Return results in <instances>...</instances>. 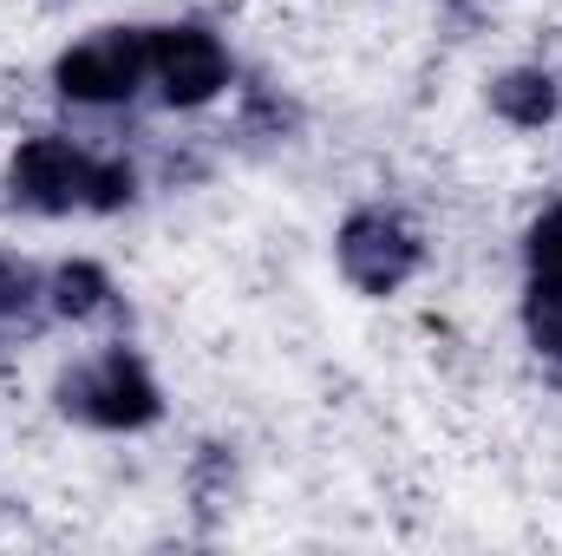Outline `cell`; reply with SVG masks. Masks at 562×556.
Here are the masks:
<instances>
[{"label": "cell", "instance_id": "1", "mask_svg": "<svg viewBox=\"0 0 562 556\" xmlns=\"http://www.w3.org/2000/svg\"><path fill=\"white\" fill-rule=\"evenodd\" d=\"M144 73H150V33H99V40H79L53 79L79 105H112L138 92Z\"/></svg>", "mask_w": 562, "mask_h": 556}, {"label": "cell", "instance_id": "2", "mask_svg": "<svg viewBox=\"0 0 562 556\" xmlns=\"http://www.w3.org/2000/svg\"><path fill=\"white\" fill-rule=\"evenodd\" d=\"M59 400H66V413L92 419V425H112V432L157 419V387H150V374H144L132 354H105V360L79 367L59 387Z\"/></svg>", "mask_w": 562, "mask_h": 556}, {"label": "cell", "instance_id": "3", "mask_svg": "<svg viewBox=\"0 0 562 556\" xmlns=\"http://www.w3.org/2000/svg\"><path fill=\"white\" fill-rule=\"evenodd\" d=\"M150 79L170 105H210L229 86V53L203 26H157L150 33Z\"/></svg>", "mask_w": 562, "mask_h": 556}, {"label": "cell", "instance_id": "4", "mask_svg": "<svg viewBox=\"0 0 562 556\" xmlns=\"http://www.w3.org/2000/svg\"><path fill=\"white\" fill-rule=\"evenodd\" d=\"M340 269L360 281L367 294H393L400 281L419 269V243H413V230H406L400 216L360 210V216H347V230H340Z\"/></svg>", "mask_w": 562, "mask_h": 556}, {"label": "cell", "instance_id": "5", "mask_svg": "<svg viewBox=\"0 0 562 556\" xmlns=\"http://www.w3.org/2000/svg\"><path fill=\"white\" fill-rule=\"evenodd\" d=\"M92 170H99V157L72 151L66 138H33L13 157V197L33 210H72L92 197Z\"/></svg>", "mask_w": 562, "mask_h": 556}, {"label": "cell", "instance_id": "6", "mask_svg": "<svg viewBox=\"0 0 562 556\" xmlns=\"http://www.w3.org/2000/svg\"><path fill=\"white\" fill-rule=\"evenodd\" d=\"M491 105L510 119V125H550L557 119V79L550 73H504L491 86Z\"/></svg>", "mask_w": 562, "mask_h": 556}, {"label": "cell", "instance_id": "7", "mask_svg": "<svg viewBox=\"0 0 562 556\" xmlns=\"http://www.w3.org/2000/svg\"><path fill=\"white\" fill-rule=\"evenodd\" d=\"M524 321H530L537 354H543V360L562 374V288L537 281V288H530V301H524Z\"/></svg>", "mask_w": 562, "mask_h": 556}, {"label": "cell", "instance_id": "8", "mask_svg": "<svg viewBox=\"0 0 562 556\" xmlns=\"http://www.w3.org/2000/svg\"><path fill=\"white\" fill-rule=\"evenodd\" d=\"M105 294H112V288H105V276H99L92 263H72V269H59V276H53V308H59V314H72V321L99 314V308H105Z\"/></svg>", "mask_w": 562, "mask_h": 556}, {"label": "cell", "instance_id": "9", "mask_svg": "<svg viewBox=\"0 0 562 556\" xmlns=\"http://www.w3.org/2000/svg\"><path fill=\"white\" fill-rule=\"evenodd\" d=\"M530 276L562 288V210H543L530 223Z\"/></svg>", "mask_w": 562, "mask_h": 556}, {"label": "cell", "instance_id": "10", "mask_svg": "<svg viewBox=\"0 0 562 556\" xmlns=\"http://www.w3.org/2000/svg\"><path fill=\"white\" fill-rule=\"evenodd\" d=\"M86 203H92V210H119V203H132V170H125V164H99Z\"/></svg>", "mask_w": 562, "mask_h": 556}, {"label": "cell", "instance_id": "11", "mask_svg": "<svg viewBox=\"0 0 562 556\" xmlns=\"http://www.w3.org/2000/svg\"><path fill=\"white\" fill-rule=\"evenodd\" d=\"M26 301H33V269L13 263V256H0V314H20Z\"/></svg>", "mask_w": 562, "mask_h": 556}]
</instances>
